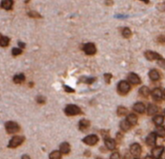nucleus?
Instances as JSON below:
<instances>
[{
	"label": "nucleus",
	"instance_id": "f257e3e1",
	"mask_svg": "<svg viewBox=\"0 0 165 159\" xmlns=\"http://www.w3.org/2000/svg\"><path fill=\"white\" fill-rule=\"evenodd\" d=\"M64 112L67 115H80L81 112H82L81 109L76 105H68L65 108Z\"/></svg>",
	"mask_w": 165,
	"mask_h": 159
},
{
	"label": "nucleus",
	"instance_id": "f03ea898",
	"mask_svg": "<svg viewBox=\"0 0 165 159\" xmlns=\"http://www.w3.org/2000/svg\"><path fill=\"white\" fill-rule=\"evenodd\" d=\"M24 141V137H22V136H15V137H13L10 140L9 146L8 147L10 149H15V147H19V144H22Z\"/></svg>",
	"mask_w": 165,
	"mask_h": 159
},
{
	"label": "nucleus",
	"instance_id": "7ed1b4c3",
	"mask_svg": "<svg viewBox=\"0 0 165 159\" xmlns=\"http://www.w3.org/2000/svg\"><path fill=\"white\" fill-rule=\"evenodd\" d=\"M5 127H6V130L9 134L16 133L17 131H19V126L18 125V123L14 122V121H9V122H7Z\"/></svg>",
	"mask_w": 165,
	"mask_h": 159
},
{
	"label": "nucleus",
	"instance_id": "20e7f679",
	"mask_svg": "<svg viewBox=\"0 0 165 159\" xmlns=\"http://www.w3.org/2000/svg\"><path fill=\"white\" fill-rule=\"evenodd\" d=\"M118 88L120 93L126 94L127 92L130 90V85L127 82H125V81H121V82H120V83H118Z\"/></svg>",
	"mask_w": 165,
	"mask_h": 159
},
{
	"label": "nucleus",
	"instance_id": "39448f33",
	"mask_svg": "<svg viewBox=\"0 0 165 159\" xmlns=\"http://www.w3.org/2000/svg\"><path fill=\"white\" fill-rule=\"evenodd\" d=\"M83 142L86 144H88V146H93V144H95L98 142V137L96 135H88L86 136V138L83 139Z\"/></svg>",
	"mask_w": 165,
	"mask_h": 159
},
{
	"label": "nucleus",
	"instance_id": "423d86ee",
	"mask_svg": "<svg viewBox=\"0 0 165 159\" xmlns=\"http://www.w3.org/2000/svg\"><path fill=\"white\" fill-rule=\"evenodd\" d=\"M84 51L88 56H92V54L96 53V48H95V46L92 43H88V44L84 46Z\"/></svg>",
	"mask_w": 165,
	"mask_h": 159
},
{
	"label": "nucleus",
	"instance_id": "0eeeda50",
	"mask_svg": "<svg viewBox=\"0 0 165 159\" xmlns=\"http://www.w3.org/2000/svg\"><path fill=\"white\" fill-rule=\"evenodd\" d=\"M145 56H146L147 59L149 60H158L162 58L160 54H158L157 53H155V51H148L145 53Z\"/></svg>",
	"mask_w": 165,
	"mask_h": 159
},
{
	"label": "nucleus",
	"instance_id": "6e6552de",
	"mask_svg": "<svg viewBox=\"0 0 165 159\" xmlns=\"http://www.w3.org/2000/svg\"><path fill=\"white\" fill-rule=\"evenodd\" d=\"M141 151H142V149H141V147H140V144H131V147H130V152H131L132 155H134V156L140 155Z\"/></svg>",
	"mask_w": 165,
	"mask_h": 159
},
{
	"label": "nucleus",
	"instance_id": "1a4fd4ad",
	"mask_svg": "<svg viewBox=\"0 0 165 159\" xmlns=\"http://www.w3.org/2000/svg\"><path fill=\"white\" fill-rule=\"evenodd\" d=\"M128 81L132 83V85H139V83H141L140 78H139L138 75L135 73H130L128 75Z\"/></svg>",
	"mask_w": 165,
	"mask_h": 159
},
{
	"label": "nucleus",
	"instance_id": "9d476101",
	"mask_svg": "<svg viewBox=\"0 0 165 159\" xmlns=\"http://www.w3.org/2000/svg\"><path fill=\"white\" fill-rule=\"evenodd\" d=\"M146 142L149 146H153L156 142V135L155 134V133H150V134L147 137Z\"/></svg>",
	"mask_w": 165,
	"mask_h": 159
},
{
	"label": "nucleus",
	"instance_id": "9b49d317",
	"mask_svg": "<svg viewBox=\"0 0 165 159\" xmlns=\"http://www.w3.org/2000/svg\"><path fill=\"white\" fill-rule=\"evenodd\" d=\"M14 4L13 0H2L1 1V7L5 10H10Z\"/></svg>",
	"mask_w": 165,
	"mask_h": 159
},
{
	"label": "nucleus",
	"instance_id": "f8f14e48",
	"mask_svg": "<svg viewBox=\"0 0 165 159\" xmlns=\"http://www.w3.org/2000/svg\"><path fill=\"white\" fill-rule=\"evenodd\" d=\"M105 146L107 147V149L110 150H113L116 149V142L113 140V139H106L105 140Z\"/></svg>",
	"mask_w": 165,
	"mask_h": 159
},
{
	"label": "nucleus",
	"instance_id": "ddd939ff",
	"mask_svg": "<svg viewBox=\"0 0 165 159\" xmlns=\"http://www.w3.org/2000/svg\"><path fill=\"white\" fill-rule=\"evenodd\" d=\"M145 105L143 103H141V102H138V103H136L134 106H133V110H134L135 112H140V114H142V112H144L145 111Z\"/></svg>",
	"mask_w": 165,
	"mask_h": 159
},
{
	"label": "nucleus",
	"instance_id": "4468645a",
	"mask_svg": "<svg viewBox=\"0 0 165 159\" xmlns=\"http://www.w3.org/2000/svg\"><path fill=\"white\" fill-rule=\"evenodd\" d=\"M149 77L152 81H158L160 79V75L156 70H150L149 73Z\"/></svg>",
	"mask_w": 165,
	"mask_h": 159
},
{
	"label": "nucleus",
	"instance_id": "2eb2a0df",
	"mask_svg": "<svg viewBox=\"0 0 165 159\" xmlns=\"http://www.w3.org/2000/svg\"><path fill=\"white\" fill-rule=\"evenodd\" d=\"M163 150H164V147H155V149H152L153 157H155V158L159 157V156L161 155V153L163 152Z\"/></svg>",
	"mask_w": 165,
	"mask_h": 159
},
{
	"label": "nucleus",
	"instance_id": "dca6fc26",
	"mask_svg": "<svg viewBox=\"0 0 165 159\" xmlns=\"http://www.w3.org/2000/svg\"><path fill=\"white\" fill-rule=\"evenodd\" d=\"M152 97L155 98V99H160V98L162 97V95H163V92L161 91V89L159 88H155L153 89V90L152 91Z\"/></svg>",
	"mask_w": 165,
	"mask_h": 159
},
{
	"label": "nucleus",
	"instance_id": "f3484780",
	"mask_svg": "<svg viewBox=\"0 0 165 159\" xmlns=\"http://www.w3.org/2000/svg\"><path fill=\"white\" fill-rule=\"evenodd\" d=\"M60 151L64 153V154L69 153V151H70V144L68 143H62L60 144Z\"/></svg>",
	"mask_w": 165,
	"mask_h": 159
},
{
	"label": "nucleus",
	"instance_id": "a211bd4d",
	"mask_svg": "<svg viewBox=\"0 0 165 159\" xmlns=\"http://www.w3.org/2000/svg\"><path fill=\"white\" fill-rule=\"evenodd\" d=\"M126 120L128 121V122H129L130 124H131V125H135V124L137 123L138 118H137V117H136L135 115L130 114V115H128V117H127Z\"/></svg>",
	"mask_w": 165,
	"mask_h": 159
},
{
	"label": "nucleus",
	"instance_id": "6ab92c4d",
	"mask_svg": "<svg viewBox=\"0 0 165 159\" xmlns=\"http://www.w3.org/2000/svg\"><path fill=\"white\" fill-rule=\"evenodd\" d=\"M89 121L86 120V119H81L80 122H79V127L82 130H85V129H88L89 127Z\"/></svg>",
	"mask_w": 165,
	"mask_h": 159
},
{
	"label": "nucleus",
	"instance_id": "aec40b11",
	"mask_svg": "<svg viewBox=\"0 0 165 159\" xmlns=\"http://www.w3.org/2000/svg\"><path fill=\"white\" fill-rule=\"evenodd\" d=\"M120 128L123 129V130H124V131H128V130L130 129V126H131V124H130L127 120H123L120 122Z\"/></svg>",
	"mask_w": 165,
	"mask_h": 159
},
{
	"label": "nucleus",
	"instance_id": "412c9836",
	"mask_svg": "<svg viewBox=\"0 0 165 159\" xmlns=\"http://www.w3.org/2000/svg\"><path fill=\"white\" fill-rule=\"evenodd\" d=\"M50 159H61V151L54 150V151L51 152Z\"/></svg>",
	"mask_w": 165,
	"mask_h": 159
},
{
	"label": "nucleus",
	"instance_id": "4be33fe9",
	"mask_svg": "<svg viewBox=\"0 0 165 159\" xmlns=\"http://www.w3.org/2000/svg\"><path fill=\"white\" fill-rule=\"evenodd\" d=\"M164 121V117H162V115H156V117H155V118H153V122H155V125H158L160 126L162 123H163Z\"/></svg>",
	"mask_w": 165,
	"mask_h": 159
},
{
	"label": "nucleus",
	"instance_id": "5701e85b",
	"mask_svg": "<svg viewBox=\"0 0 165 159\" xmlns=\"http://www.w3.org/2000/svg\"><path fill=\"white\" fill-rule=\"evenodd\" d=\"M24 74H18L16 75L15 77H14V82H15L16 83H21L24 81Z\"/></svg>",
	"mask_w": 165,
	"mask_h": 159
},
{
	"label": "nucleus",
	"instance_id": "b1692460",
	"mask_svg": "<svg viewBox=\"0 0 165 159\" xmlns=\"http://www.w3.org/2000/svg\"><path fill=\"white\" fill-rule=\"evenodd\" d=\"M139 93H140L142 96L147 97V96H149L150 90H149V88H148L147 86H142V87L140 88V90H139Z\"/></svg>",
	"mask_w": 165,
	"mask_h": 159
},
{
	"label": "nucleus",
	"instance_id": "393cba45",
	"mask_svg": "<svg viewBox=\"0 0 165 159\" xmlns=\"http://www.w3.org/2000/svg\"><path fill=\"white\" fill-rule=\"evenodd\" d=\"M156 112H157V107L152 105V104H150L148 107V115H153Z\"/></svg>",
	"mask_w": 165,
	"mask_h": 159
},
{
	"label": "nucleus",
	"instance_id": "a878e982",
	"mask_svg": "<svg viewBox=\"0 0 165 159\" xmlns=\"http://www.w3.org/2000/svg\"><path fill=\"white\" fill-rule=\"evenodd\" d=\"M9 42H10V40L8 37L3 36L0 38V46H1V47H7V46L9 45Z\"/></svg>",
	"mask_w": 165,
	"mask_h": 159
},
{
	"label": "nucleus",
	"instance_id": "bb28decb",
	"mask_svg": "<svg viewBox=\"0 0 165 159\" xmlns=\"http://www.w3.org/2000/svg\"><path fill=\"white\" fill-rule=\"evenodd\" d=\"M123 36L124 37V38H129V37L131 36V30H130L128 27L123 28Z\"/></svg>",
	"mask_w": 165,
	"mask_h": 159
},
{
	"label": "nucleus",
	"instance_id": "cd10ccee",
	"mask_svg": "<svg viewBox=\"0 0 165 159\" xmlns=\"http://www.w3.org/2000/svg\"><path fill=\"white\" fill-rule=\"evenodd\" d=\"M156 134H157L158 136H160V137H165V129H164V127H162V126L157 127V129H156Z\"/></svg>",
	"mask_w": 165,
	"mask_h": 159
},
{
	"label": "nucleus",
	"instance_id": "c85d7f7f",
	"mask_svg": "<svg viewBox=\"0 0 165 159\" xmlns=\"http://www.w3.org/2000/svg\"><path fill=\"white\" fill-rule=\"evenodd\" d=\"M117 112H118V115H126L127 109H126V108H124V107H118Z\"/></svg>",
	"mask_w": 165,
	"mask_h": 159
},
{
	"label": "nucleus",
	"instance_id": "c756f323",
	"mask_svg": "<svg viewBox=\"0 0 165 159\" xmlns=\"http://www.w3.org/2000/svg\"><path fill=\"white\" fill-rule=\"evenodd\" d=\"M12 53L14 54V56H19V54L22 53V50L21 49H18V48H15L12 50Z\"/></svg>",
	"mask_w": 165,
	"mask_h": 159
},
{
	"label": "nucleus",
	"instance_id": "7c9ffc66",
	"mask_svg": "<svg viewBox=\"0 0 165 159\" xmlns=\"http://www.w3.org/2000/svg\"><path fill=\"white\" fill-rule=\"evenodd\" d=\"M157 63H158V65L160 66V67H162V68L165 69V59H162V58L158 59V60H157Z\"/></svg>",
	"mask_w": 165,
	"mask_h": 159
},
{
	"label": "nucleus",
	"instance_id": "2f4dec72",
	"mask_svg": "<svg viewBox=\"0 0 165 159\" xmlns=\"http://www.w3.org/2000/svg\"><path fill=\"white\" fill-rule=\"evenodd\" d=\"M104 78H105L106 83H110V81H111L112 76H111V75H110V74H105V75H104Z\"/></svg>",
	"mask_w": 165,
	"mask_h": 159
},
{
	"label": "nucleus",
	"instance_id": "473e14b6",
	"mask_svg": "<svg viewBox=\"0 0 165 159\" xmlns=\"http://www.w3.org/2000/svg\"><path fill=\"white\" fill-rule=\"evenodd\" d=\"M111 159H120V154L118 152H114L112 153L111 155Z\"/></svg>",
	"mask_w": 165,
	"mask_h": 159
},
{
	"label": "nucleus",
	"instance_id": "72a5a7b5",
	"mask_svg": "<svg viewBox=\"0 0 165 159\" xmlns=\"http://www.w3.org/2000/svg\"><path fill=\"white\" fill-rule=\"evenodd\" d=\"M37 102L40 103V104H43V103H45V98L43 97V96H39L38 98H37Z\"/></svg>",
	"mask_w": 165,
	"mask_h": 159
},
{
	"label": "nucleus",
	"instance_id": "f704fd0d",
	"mask_svg": "<svg viewBox=\"0 0 165 159\" xmlns=\"http://www.w3.org/2000/svg\"><path fill=\"white\" fill-rule=\"evenodd\" d=\"M95 81V79H93V78H89V79H86L85 80V83H93Z\"/></svg>",
	"mask_w": 165,
	"mask_h": 159
},
{
	"label": "nucleus",
	"instance_id": "c9c22d12",
	"mask_svg": "<svg viewBox=\"0 0 165 159\" xmlns=\"http://www.w3.org/2000/svg\"><path fill=\"white\" fill-rule=\"evenodd\" d=\"M65 89H66V91H68V92H73L74 91V89L69 87V86H65Z\"/></svg>",
	"mask_w": 165,
	"mask_h": 159
},
{
	"label": "nucleus",
	"instance_id": "e433bc0d",
	"mask_svg": "<svg viewBox=\"0 0 165 159\" xmlns=\"http://www.w3.org/2000/svg\"><path fill=\"white\" fill-rule=\"evenodd\" d=\"M160 159H165V150H163V152L161 153V155H160Z\"/></svg>",
	"mask_w": 165,
	"mask_h": 159
},
{
	"label": "nucleus",
	"instance_id": "4c0bfd02",
	"mask_svg": "<svg viewBox=\"0 0 165 159\" xmlns=\"http://www.w3.org/2000/svg\"><path fill=\"white\" fill-rule=\"evenodd\" d=\"M22 159H30V157L28 155H26V154H24V155H22Z\"/></svg>",
	"mask_w": 165,
	"mask_h": 159
},
{
	"label": "nucleus",
	"instance_id": "58836bf2",
	"mask_svg": "<svg viewBox=\"0 0 165 159\" xmlns=\"http://www.w3.org/2000/svg\"><path fill=\"white\" fill-rule=\"evenodd\" d=\"M146 159H152V157H150V156H147Z\"/></svg>",
	"mask_w": 165,
	"mask_h": 159
},
{
	"label": "nucleus",
	"instance_id": "ea45409f",
	"mask_svg": "<svg viewBox=\"0 0 165 159\" xmlns=\"http://www.w3.org/2000/svg\"><path fill=\"white\" fill-rule=\"evenodd\" d=\"M145 2H149V0H144Z\"/></svg>",
	"mask_w": 165,
	"mask_h": 159
},
{
	"label": "nucleus",
	"instance_id": "a19ab883",
	"mask_svg": "<svg viewBox=\"0 0 165 159\" xmlns=\"http://www.w3.org/2000/svg\"><path fill=\"white\" fill-rule=\"evenodd\" d=\"M163 94H164V96H165V89H164V91H163Z\"/></svg>",
	"mask_w": 165,
	"mask_h": 159
},
{
	"label": "nucleus",
	"instance_id": "79ce46f5",
	"mask_svg": "<svg viewBox=\"0 0 165 159\" xmlns=\"http://www.w3.org/2000/svg\"><path fill=\"white\" fill-rule=\"evenodd\" d=\"M136 159H139V158H136Z\"/></svg>",
	"mask_w": 165,
	"mask_h": 159
},
{
	"label": "nucleus",
	"instance_id": "37998d69",
	"mask_svg": "<svg viewBox=\"0 0 165 159\" xmlns=\"http://www.w3.org/2000/svg\"><path fill=\"white\" fill-rule=\"evenodd\" d=\"M164 112H165V111H164Z\"/></svg>",
	"mask_w": 165,
	"mask_h": 159
}]
</instances>
